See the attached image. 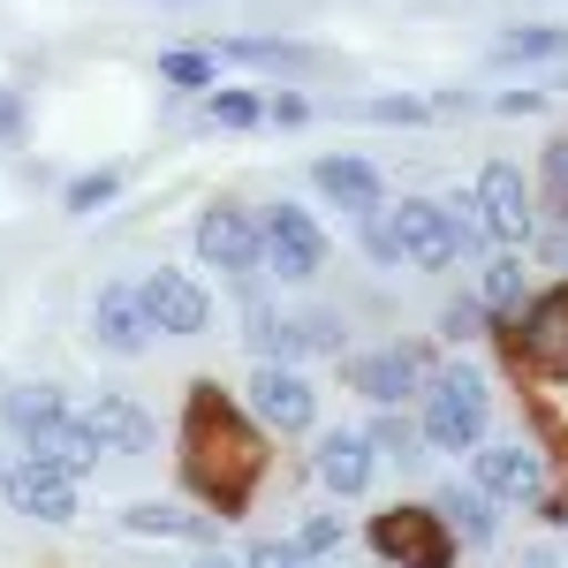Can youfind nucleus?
<instances>
[{
	"label": "nucleus",
	"instance_id": "c85d7f7f",
	"mask_svg": "<svg viewBox=\"0 0 568 568\" xmlns=\"http://www.w3.org/2000/svg\"><path fill=\"white\" fill-rule=\"evenodd\" d=\"M114 190H122V182H114V175H84V182H77V190H69V213H91V205H106Z\"/></svg>",
	"mask_w": 568,
	"mask_h": 568
},
{
	"label": "nucleus",
	"instance_id": "5701e85b",
	"mask_svg": "<svg viewBox=\"0 0 568 568\" xmlns=\"http://www.w3.org/2000/svg\"><path fill=\"white\" fill-rule=\"evenodd\" d=\"M372 447H387L394 463H402V470H417V463H425V447H433V439H425V425H409V417H402V409H387V417H379V425H372Z\"/></svg>",
	"mask_w": 568,
	"mask_h": 568
},
{
	"label": "nucleus",
	"instance_id": "20e7f679",
	"mask_svg": "<svg viewBox=\"0 0 568 568\" xmlns=\"http://www.w3.org/2000/svg\"><path fill=\"white\" fill-rule=\"evenodd\" d=\"M136 304L152 318V334H205L213 326V296H205V281H190L182 265H160V273H144L136 281Z\"/></svg>",
	"mask_w": 568,
	"mask_h": 568
},
{
	"label": "nucleus",
	"instance_id": "39448f33",
	"mask_svg": "<svg viewBox=\"0 0 568 568\" xmlns=\"http://www.w3.org/2000/svg\"><path fill=\"white\" fill-rule=\"evenodd\" d=\"M433 379V349L425 342H402V349H379V356H349V387L364 402H379V409H402V402H417Z\"/></svg>",
	"mask_w": 568,
	"mask_h": 568
},
{
	"label": "nucleus",
	"instance_id": "b1692460",
	"mask_svg": "<svg viewBox=\"0 0 568 568\" xmlns=\"http://www.w3.org/2000/svg\"><path fill=\"white\" fill-rule=\"evenodd\" d=\"M220 53H235V61H258V69H304V61H311L304 45H281V39H220Z\"/></svg>",
	"mask_w": 568,
	"mask_h": 568
},
{
	"label": "nucleus",
	"instance_id": "4be33fe9",
	"mask_svg": "<svg viewBox=\"0 0 568 568\" xmlns=\"http://www.w3.org/2000/svg\"><path fill=\"white\" fill-rule=\"evenodd\" d=\"M205 114H213V130H258V122H265V91L220 84L213 99H205Z\"/></svg>",
	"mask_w": 568,
	"mask_h": 568
},
{
	"label": "nucleus",
	"instance_id": "2f4dec72",
	"mask_svg": "<svg viewBox=\"0 0 568 568\" xmlns=\"http://www.w3.org/2000/svg\"><path fill=\"white\" fill-rule=\"evenodd\" d=\"M546 190H554V197L568 205V136L554 144V152H546Z\"/></svg>",
	"mask_w": 568,
	"mask_h": 568
},
{
	"label": "nucleus",
	"instance_id": "f704fd0d",
	"mask_svg": "<svg viewBox=\"0 0 568 568\" xmlns=\"http://www.w3.org/2000/svg\"><path fill=\"white\" fill-rule=\"evenodd\" d=\"M251 568H311V561H304V554H288V546H258Z\"/></svg>",
	"mask_w": 568,
	"mask_h": 568
},
{
	"label": "nucleus",
	"instance_id": "7ed1b4c3",
	"mask_svg": "<svg viewBox=\"0 0 568 568\" xmlns=\"http://www.w3.org/2000/svg\"><path fill=\"white\" fill-rule=\"evenodd\" d=\"M197 258L227 273L243 296L258 288V213H243V205H205L197 220Z\"/></svg>",
	"mask_w": 568,
	"mask_h": 568
},
{
	"label": "nucleus",
	"instance_id": "0eeeda50",
	"mask_svg": "<svg viewBox=\"0 0 568 568\" xmlns=\"http://www.w3.org/2000/svg\"><path fill=\"white\" fill-rule=\"evenodd\" d=\"M478 227L493 235V243H524L530 235V182L516 160H485V175H478Z\"/></svg>",
	"mask_w": 568,
	"mask_h": 568
},
{
	"label": "nucleus",
	"instance_id": "412c9836",
	"mask_svg": "<svg viewBox=\"0 0 568 568\" xmlns=\"http://www.w3.org/2000/svg\"><path fill=\"white\" fill-rule=\"evenodd\" d=\"M524 296H530V281H524V265H516V258H493V265H485V281H478V304L493 311V318L524 311Z\"/></svg>",
	"mask_w": 568,
	"mask_h": 568
},
{
	"label": "nucleus",
	"instance_id": "a211bd4d",
	"mask_svg": "<svg viewBox=\"0 0 568 568\" xmlns=\"http://www.w3.org/2000/svg\"><path fill=\"white\" fill-rule=\"evenodd\" d=\"M122 530H136V538H213V524H197L190 508H168V500H136L130 516H122Z\"/></svg>",
	"mask_w": 568,
	"mask_h": 568
},
{
	"label": "nucleus",
	"instance_id": "1a4fd4ad",
	"mask_svg": "<svg viewBox=\"0 0 568 568\" xmlns=\"http://www.w3.org/2000/svg\"><path fill=\"white\" fill-rule=\"evenodd\" d=\"M23 447H31V463L61 470V478H91V470H99V439H91L77 417H61V409H53L45 425H31Z\"/></svg>",
	"mask_w": 568,
	"mask_h": 568
},
{
	"label": "nucleus",
	"instance_id": "6e6552de",
	"mask_svg": "<svg viewBox=\"0 0 568 568\" xmlns=\"http://www.w3.org/2000/svg\"><path fill=\"white\" fill-rule=\"evenodd\" d=\"M8 508L23 516V524H77V478H61V470H45V463H23V470H8Z\"/></svg>",
	"mask_w": 568,
	"mask_h": 568
},
{
	"label": "nucleus",
	"instance_id": "4c0bfd02",
	"mask_svg": "<svg viewBox=\"0 0 568 568\" xmlns=\"http://www.w3.org/2000/svg\"><path fill=\"white\" fill-rule=\"evenodd\" d=\"M0 485H8V470H0Z\"/></svg>",
	"mask_w": 568,
	"mask_h": 568
},
{
	"label": "nucleus",
	"instance_id": "9d476101",
	"mask_svg": "<svg viewBox=\"0 0 568 568\" xmlns=\"http://www.w3.org/2000/svg\"><path fill=\"white\" fill-rule=\"evenodd\" d=\"M251 409H258V425H273V433H304L311 417H318V394H311V379L265 364L258 379H251Z\"/></svg>",
	"mask_w": 568,
	"mask_h": 568
},
{
	"label": "nucleus",
	"instance_id": "4468645a",
	"mask_svg": "<svg viewBox=\"0 0 568 568\" xmlns=\"http://www.w3.org/2000/svg\"><path fill=\"white\" fill-rule=\"evenodd\" d=\"M311 182H318L342 213H372V205H379V168L356 160V152H326V160H311Z\"/></svg>",
	"mask_w": 568,
	"mask_h": 568
},
{
	"label": "nucleus",
	"instance_id": "2eb2a0df",
	"mask_svg": "<svg viewBox=\"0 0 568 568\" xmlns=\"http://www.w3.org/2000/svg\"><path fill=\"white\" fill-rule=\"evenodd\" d=\"M91 318H99V342H106L114 356L152 349V318H144V304H136V288H106V296L91 304Z\"/></svg>",
	"mask_w": 568,
	"mask_h": 568
},
{
	"label": "nucleus",
	"instance_id": "6ab92c4d",
	"mask_svg": "<svg viewBox=\"0 0 568 568\" xmlns=\"http://www.w3.org/2000/svg\"><path fill=\"white\" fill-rule=\"evenodd\" d=\"M568 53V31H554V23H530V31H508V39L493 45V61L500 69H530V61H561Z\"/></svg>",
	"mask_w": 568,
	"mask_h": 568
},
{
	"label": "nucleus",
	"instance_id": "f03ea898",
	"mask_svg": "<svg viewBox=\"0 0 568 568\" xmlns=\"http://www.w3.org/2000/svg\"><path fill=\"white\" fill-rule=\"evenodd\" d=\"M258 265L273 281H311L326 265V235L304 205H265L258 213Z\"/></svg>",
	"mask_w": 568,
	"mask_h": 568
},
{
	"label": "nucleus",
	"instance_id": "f257e3e1",
	"mask_svg": "<svg viewBox=\"0 0 568 568\" xmlns=\"http://www.w3.org/2000/svg\"><path fill=\"white\" fill-rule=\"evenodd\" d=\"M425 439L455 447V455H470L485 439V379L470 364H439L425 379Z\"/></svg>",
	"mask_w": 568,
	"mask_h": 568
},
{
	"label": "nucleus",
	"instance_id": "ddd939ff",
	"mask_svg": "<svg viewBox=\"0 0 568 568\" xmlns=\"http://www.w3.org/2000/svg\"><path fill=\"white\" fill-rule=\"evenodd\" d=\"M372 455H379V447H372V433H326V439H318V485L356 500V493L372 485V470H379Z\"/></svg>",
	"mask_w": 568,
	"mask_h": 568
},
{
	"label": "nucleus",
	"instance_id": "393cba45",
	"mask_svg": "<svg viewBox=\"0 0 568 568\" xmlns=\"http://www.w3.org/2000/svg\"><path fill=\"white\" fill-rule=\"evenodd\" d=\"M53 409H61V394H53V387H16V394H8V425H16V433L45 425Z\"/></svg>",
	"mask_w": 568,
	"mask_h": 568
},
{
	"label": "nucleus",
	"instance_id": "f8f14e48",
	"mask_svg": "<svg viewBox=\"0 0 568 568\" xmlns=\"http://www.w3.org/2000/svg\"><path fill=\"white\" fill-rule=\"evenodd\" d=\"M84 433L99 439V455H144V447H152V417H144V409H136L130 394H99V402H91V417H84Z\"/></svg>",
	"mask_w": 568,
	"mask_h": 568
},
{
	"label": "nucleus",
	"instance_id": "7c9ffc66",
	"mask_svg": "<svg viewBox=\"0 0 568 568\" xmlns=\"http://www.w3.org/2000/svg\"><path fill=\"white\" fill-rule=\"evenodd\" d=\"M372 122H433V106H425V99H379Z\"/></svg>",
	"mask_w": 568,
	"mask_h": 568
},
{
	"label": "nucleus",
	"instance_id": "c9c22d12",
	"mask_svg": "<svg viewBox=\"0 0 568 568\" xmlns=\"http://www.w3.org/2000/svg\"><path fill=\"white\" fill-rule=\"evenodd\" d=\"M538 106H546L538 91H508V99H500V114H538Z\"/></svg>",
	"mask_w": 568,
	"mask_h": 568
},
{
	"label": "nucleus",
	"instance_id": "dca6fc26",
	"mask_svg": "<svg viewBox=\"0 0 568 568\" xmlns=\"http://www.w3.org/2000/svg\"><path fill=\"white\" fill-rule=\"evenodd\" d=\"M538 485H546V470L530 463L524 447H478V493H493V500H538Z\"/></svg>",
	"mask_w": 568,
	"mask_h": 568
},
{
	"label": "nucleus",
	"instance_id": "a878e982",
	"mask_svg": "<svg viewBox=\"0 0 568 568\" xmlns=\"http://www.w3.org/2000/svg\"><path fill=\"white\" fill-rule=\"evenodd\" d=\"M356 220H364V251H372L379 265H402V235H394L387 205H372V213H356Z\"/></svg>",
	"mask_w": 568,
	"mask_h": 568
},
{
	"label": "nucleus",
	"instance_id": "e433bc0d",
	"mask_svg": "<svg viewBox=\"0 0 568 568\" xmlns=\"http://www.w3.org/2000/svg\"><path fill=\"white\" fill-rule=\"evenodd\" d=\"M205 568H235V561H205Z\"/></svg>",
	"mask_w": 568,
	"mask_h": 568
},
{
	"label": "nucleus",
	"instance_id": "423d86ee",
	"mask_svg": "<svg viewBox=\"0 0 568 568\" xmlns=\"http://www.w3.org/2000/svg\"><path fill=\"white\" fill-rule=\"evenodd\" d=\"M394 235H402V258L425 265V273H447V265L463 258V213H447L433 197L394 205Z\"/></svg>",
	"mask_w": 568,
	"mask_h": 568
},
{
	"label": "nucleus",
	"instance_id": "473e14b6",
	"mask_svg": "<svg viewBox=\"0 0 568 568\" xmlns=\"http://www.w3.org/2000/svg\"><path fill=\"white\" fill-rule=\"evenodd\" d=\"M538 251H546L554 265H568V213H561V220H546V235H538Z\"/></svg>",
	"mask_w": 568,
	"mask_h": 568
},
{
	"label": "nucleus",
	"instance_id": "cd10ccee",
	"mask_svg": "<svg viewBox=\"0 0 568 568\" xmlns=\"http://www.w3.org/2000/svg\"><path fill=\"white\" fill-rule=\"evenodd\" d=\"M334 546H342V524H334V516H311L304 538H296V554H304V561H311V554H334Z\"/></svg>",
	"mask_w": 568,
	"mask_h": 568
},
{
	"label": "nucleus",
	"instance_id": "72a5a7b5",
	"mask_svg": "<svg viewBox=\"0 0 568 568\" xmlns=\"http://www.w3.org/2000/svg\"><path fill=\"white\" fill-rule=\"evenodd\" d=\"M16 136H23V99L0 91V144H16Z\"/></svg>",
	"mask_w": 568,
	"mask_h": 568
},
{
	"label": "nucleus",
	"instance_id": "aec40b11",
	"mask_svg": "<svg viewBox=\"0 0 568 568\" xmlns=\"http://www.w3.org/2000/svg\"><path fill=\"white\" fill-rule=\"evenodd\" d=\"M439 516H447V530H463V538H470V546H493V493H463V485H455V493H439Z\"/></svg>",
	"mask_w": 568,
	"mask_h": 568
},
{
	"label": "nucleus",
	"instance_id": "9b49d317",
	"mask_svg": "<svg viewBox=\"0 0 568 568\" xmlns=\"http://www.w3.org/2000/svg\"><path fill=\"white\" fill-rule=\"evenodd\" d=\"M372 546H379L387 561H409V568H447V538H439L433 516H417V508H387V516L372 524Z\"/></svg>",
	"mask_w": 568,
	"mask_h": 568
},
{
	"label": "nucleus",
	"instance_id": "f3484780",
	"mask_svg": "<svg viewBox=\"0 0 568 568\" xmlns=\"http://www.w3.org/2000/svg\"><path fill=\"white\" fill-rule=\"evenodd\" d=\"M530 356L546 372H568V288L546 296V304H530Z\"/></svg>",
	"mask_w": 568,
	"mask_h": 568
},
{
	"label": "nucleus",
	"instance_id": "bb28decb",
	"mask_svg": "<svg viewBox=\"0 0 568 568\" xmlns=\"http://www.w3.org/2000/svg\"><path fill=\"white\" fill-rule=\"evenodd\" d=\"M160 77H168V84H205V77H213V61H205V53H190V45H182V53H160Z\"/></svg>",
	"mask_w": 568,
	"mask_h": 568
},
{
	"label": "nucleus",
	"instance_id": "c756f323",
	"mask_svg": "<svg viewBox=\"0 0 568 568\" xmlns=\"http://www.w3.org/2000/svg\"><path fill=\"white\" fill-rule=\"evenodd\" d=\"M265 122H281V130H304V122H311V99H296V91L265 99Z\"/></svg>",
	"mask_w": 568,
	"mask_h": 568
}]
</instances>
